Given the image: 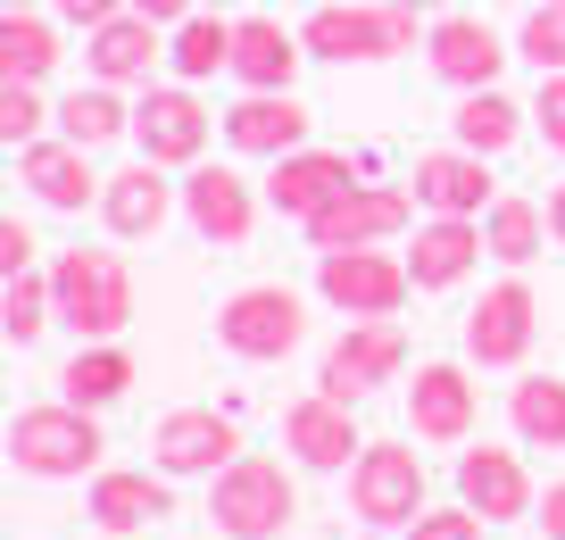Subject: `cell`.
Segmentation results:
<instances>
[{
  "mask_svg": "<svg viewBox=\"0 0 565 540\" xmlns=\"http://www.w3.org/2000/svg\"><path fill=\"white\" fill-rule=\"evenodd\" d=\"M100 424H92V407L75 400H42V407H18V424H9V457H18V474H34V483H75V474H100Z\"/></svg>",
  "mask_w": 565,
  "mask_h": 540,
  "instance_id": "cell-1",
  "label": "cell"
},
{
  "mask_svg": "<svg viewBox=\"0 0 565 540\" xmlns=\"http://www.w3.org/2000/svg\"><path fill=\"white\" fill-rule=\"evenodd\" d=\"M51 292H58V325H75L84 341H117L134 325V275L108 250H58Z\"/></svg>",
  "mask_w": 565,
  "mask_h": 540,
  "instance_id": "cell-2",
  "label": "cell"
},
{
  "mask_svg": "<svg viewBox=\"0 0 565 540\" xmlns=\"http://www.w3.org/2000/svg\"><path fill=\"white\" fill-rule=\"evenodd\" d=\"M308 59H341V67H366V59H399L416 51V9L407 0H383V9H366V0H317V18L300 25Z\"/></svg>",
  "mask_w": 565,
  "mask_h": 540,
  "instance_id": "cell-3",
  "label": "cell"
},
{
  "mask_svg": "<svg viewBox=\"0 0 565 540\" xmlns=\"http://www.w3.org/2000/svg\"><path fill=\"white\" fill-rule=\"evenodd\" d=\"M209 516H216L225 540H275L282 523L300 516V490H291V474L275 457H233L209 490Z\"/></svg>",
  "mask_w": 565,
  "mask_h": 540,
  "instance_id": "cell-4",
  "label": "cell"
},
{
  "mask_svg": "<svg viewBox=\"0 0 565 540\" xmlns=\"http://www.w3.org/2000/svg\"><path fill=\"white\" fill-rule=\"evenodd\" d=\"M308 332V308L291 283H249V292H233L225 308H216V341L233 349V358H249V367H275V358H291Z\"/></svg>",
  "mask_w": 565,
  "mask_h": 540,
  "instance_id": "cell-5",
  "label": "cell"
},
{
  "mask_svg": "<svg viewBox=\"0 0 565 540\" xmlns=\"http://www.w3.org/2000/svg\"><path fill=\"white\" fill-rule=\"evenodd\" d=\"M317 292L333 299L341 316H399V299L416 292V275H407V258H391V250H317Z\"/></svg>",
  "mask_w": 565,
  "mask_h": 540,
  "instance_id": "cell-6",
  "label": "cell"
},
{
  "mask_svg": "<svg viewBox=\"0 0 565 540\" xmlns=\"http://www.w3.org/2000/svg\"><path fill=\"white\" fill-rule=\"evenodd\" d=\"M233 457H242V433H233V416H216V407H175V416H159V433H150V466L175 474V483H216Z\"/></svg>",
  "mask_w": 565,
  "mask_h": 540,
  "instance_id": "cell-7",
  "label": "cell"
},
{
  "mask_svg": "<svg viewBox=\"0 0 565 540\" xmlns=\"http://www.w3.org/2000/svg\"><path fill=\"white\" fill-rule=\"evenodd\" d=\"M407 367V332L391 325V316H358L350 332H341L333 349H324V367H317V391H333V400H366L374 383H391V374Z\"/></svg>",
  "mask_w": 565,
  "mask_h": 540,
  "instance_id": "cell-8",
  "label": "cell"
},
{
  "mask_svg": "<svg viewBox=\"0 0 565 540\" xmlns=\"http://www.w3.org/2000/svg\"><path fill=\"white\" fill-rule=\"evenodd\" d=\"M350 507L366 523H416L424 516V457L399 441H366L350 466Z\"/></svg>",
  "mask_w": 565,
  "mask_h": 540,
  "instance_id": "cell-9",
  "label": "cell"
},
{
  "mask_svg": "<svg viewBox=\"0 0 565 540\" xmlns=\"http://www.w3.org/2000/svg\"><path fill=\"white\" fill-rule=\"evenodd\" d=\"M407 216H416V200H407L399 183H350L341 200H324V209L308 216V242L317 250H366V242L407 233Z\"/></svg>",
  "mask_w": 565,
  "mask_h": 540,
  "instance_id": "cell-10",
  "label": "cell"
},
{
  "mask_svg": "<svg viewBox=\"0 0 565 540\" xmlns=\"http://www.w3.org/2000/svg\"><path fill=\"white\" fill-rule=\"evenodd\" d=\"M532 325H541V299H532V283H491V292L475 299V316H466V358L475 367H524L532 349Z\"/></svg>",
  "mask_w": 565,
  "mask_h": 540,
  "instance_id": "cell-11",
  "label": "cell"
},
{
  "mask_svg": "<svg viewBox=\"0 0 565 540\" xmlns=\"http://www.w3.org/2000/svg\"><path fill=\"white\" fill-rule=\"evenodd\" d=\"M134 141H141V158H159V167H200V150H209V108L183 84H150L141 108H134Z\"/></svg>",
  "mask_w": 565,
  "mask_h": 540,
  "instance_id": "cell-12",
  "label": "cell"
},
{
  "mask_svg": "<svg viewBox=\"0 0 565 540\" xmlns=\"http://www.w3.org/2000/svg\"><path fill=\"white\" fill-rule=\"evenodd\" d=\"M282 449L300 457V466H317V474H341V466H358V424H350V400H333V391H308V400H291L282 407Z\"/></svg>",
  "mask_w": 565,
  "mask_h": 540,
  "instance_id": "cell-13",
  "label": "cell"
},
{
  "mask_svg": "<svg viewBox=\"0 0 565 540\" xmlns=\"http://www.w3.org/2000/svg\"><path fill=\"white\" fill-rule=\"evenodd\" d=\"M424 59H433V75L441 84H458V92H482V84H499V67H508V42L491 34L482 18H433V34H424Z\"/></svg>",
  "mask_w": 565,
  "mask_h": 540,
  "instance_id": "cell-14",
  "label": "cell"
},
{
  "mask_svg": "<svg viewBox=\"0 0 565 540\" xmlns=\"http://www.w3.org/2000/svg\"><path fill=\"white\" fill-rule=\"evenodd\" d=\"M18 183L42 200V209H92V200L108 192L100 174H92V150L67 141V134H58V141H25V150H18Z\"/></svg>",
  "mask_w": 565,
  "mask_h": 540,
  "instance_id": "cell-15",
  "label": "cell"
},
{
  "mask_svg": "<svg viewBox=\"0 0 565 540\" xmlns=\"http://www.w3.org/2000/svg\"><path fill=\"white\" fill-rule=\"evenodd\" d=\"M416 200H424V209H433V216H491V158H482V150H466V141H458V150H424L416 158Z\"/></svg>",
  "mask_w": 565,
  "mask_h": 540,
  "instance_id": "cell-16",
  "label": "cell"
},
{
  "mask_svg": "<svg viewBox=\"0 0 565 540\" xmlns=\"http://www.w3.org/2000/svg\"><path fill=\"white\" fill-rule=\"evenodd\" d=\"M183 216H192L200 242L233 250V242H249V225H258V200H249V183L233 167H192L183 174Z\"/></svg>",
  "mask_w": 565,
  "mask_h": 540,
  "instance_id": "cell-17",
  "label": "cell"
},
{
  "mask_svg": "<svg viewBox=\"0 0 565 540\" xmlns=\"http://www.w3.org/2000/svg\"><path fill=\"white\" fill-rule=\"evenodd\" d=\"M175 200H183V183H167V167H159V158H141V167L108 174L100 216H108V233H117V242H150V233H159L167 216H175Z\"/></svg>",
  "mask_w": 565,
  "mask_h": 540,
  "instance_id": "cell-18",
  "label": "cell"
},
{
  "mask_svg": "<svg viewBox=\"0 0 565 540\" xmlns=\"http://www.w3.org/2000/svg\"><path fill=\"white\" fill-rule=\"evenodd\" d=\"M159 59H167L159 18H141V9H117L108 25H92V34H84V67L100 75V84H150Z\"/></svg>",
  "mask_w": 565,
  "mask_h": 540,
  "instance_id": "cell-19",
  "label": "cell"
},
{
  "mask_svg": "<svg viewBox=\"0 0 565 540\" xmlns=\"http://www.w3.org/2000/svg\"><path fill=\"white\" fill-rule=\"evenodd\" d=\"M482 216H433V225H416V250H407V275H416V292H449V283H466L482 266Z\"/></svg>",
  "mask_w": 565,
  "mask_h": 540,
  "instance_id": "cell-20",
  "label": "cell"
},
{
  "mask_svg": "<svg viewBox=\"0 0 565 540\" xmlns=\"http://www.w3.org/2000/svg\"><path fill=\"white\" fill-rule=\"evenodd\" d=\"M225 141L249 158H282V150H308V108L291 92H242L225 108Z\"/></svg>",
  "mask_w": 565,
  "mask_h": 540,
  "instance_id": "cell-21",
  "label": "cell"
},
{
  "mask_svg": "<svg viewBox=\"0 0 565 540\" xmlns=\"http://www.w3.org/2000/svg\"><path fill=\"white\" fill-rule=\"evenodd\" d=\"M300 59H308L300 34H282L275 18H242V25H233V67H225V75H233L242 92H291Z\"/></svg>",
  "mask_w": 565,
  "mask_h": 540,
  "instance_id": "cell-22",
  "label": "cell"
},
{
  "mask_svg": "<svg viewBox=\"0 0 565 540\" xmlns=\"http://www.w3.org/2000/svg\"><path fill=\"white\" fill-rule=\"evenodd\" d=\"M407 424H416V441H466L475 433V383H466V367H416Z\"/></svg>",
  "mask_w": 565,
  "mask_h": 540,
  "instance_id": "cell-23",
  "label": "cell"
},
{
  "mask_svg": "<svg viewBox=\"0 0 565 540\" xmlns=\"http://www.w3.org/2000/svg\"><path fill=\"white\" fill-rule=\"evenodd\" d=\"M341 192H350V158H333V150H282L275 174H266V200H275L282 216H300V225Z\"/></svg>",
  "mask_w": 565,
  "mask_h": 540,
  "instance_id": "cell-24",
  "label": "cell"
},
{
  "mask_svg": "<svg viewBox=\"0 0 565 540\" xmlns=\"http://www.w3.org/2000/svg\"><path fill=\"white\" fill-rule=\"evenodd\" d=\"M458 499L475 507V516H491V523L532 516V483H524V466H515V449H466L458 457Z\"/></svg>",
  "mask_w": 565,
  "mask_h": 540,
  "instance_id": "cell-25",
  "label": "cell"
},
{
  "mask_svg": "<svg viewBox=\"0 0 565 540\" xmlns=\"http://www.w3.org/2000/svg\"><path fill=\"white\" fill-rule=\"evenodd\" d=\"M167 483H175V474H117V466H100L92 474V523H100V532H141V523H159L167 507Z\"/></svg>",
  "mask_w": 565,
  "mask_h": 540,
  "instance_id": "cell-26",
  "label": "cell"
},
{
  "mask_svg": "<svg viewBox=\"0 0 565 540\" xmlns=\"http://www.w3.org/2000/svg\"><path fill=\"white\" fill-rule=\"evenodd\" d=\"M125 391H134V358L117 341H84L67 358V374H58V400H75V407H108Z\"/></svg>",
  "mask_w": 565,
  "mask_h": 540,
  "instance_id": "cell-27",
  "label": "cell"
},
{
  "mask_svg": "<svg viewBox=\"0 0 565 540\" xmlns=\"http://www.w3.org/2000/svg\"><path fill=\"white\" fill-rule=\"evenodd\" d=\"M508 424L524 449H565V383L557 374H524L508 391Z\"/></svg>",
  "mask_w": 565,
  "mask_h": 540,
  "instance_id": "cell-28",
  "label": "cell"
},
{
  "mask_svg": "<svg viewBox=\"0 0 565 540\" xmlns=\"http://www.w3.org/2000/svg\"><path fill=\"white\" fill-rule=\"evenodd\" d=\"M58 134L84 141V150H100V141L134 134V108L117 100V84H100V75H92L84 92H67V100H58Z\"/></svg>",
  "mask_w": 565,
  "mask_h": 540,
  "instance_id": "cell-29",
  "label": "cell"
},
{
  "mask_svg": "<svg viewBox=\"0 0 565 540\" xmlns=\"http://www.w3.org/2000/svg\"><path fill=\"white\" fill-rule=\"evenodd\" d=\"M524 117H532V108H515L499 84H482V92H466V100H458V117H449V125H458V141H466V150L499 158L515 134H524Z\"/></svg>",
  "mask_w": 565,
  "mask_h": 540,
  "instance_id": "cell-30",
  "label": "cell"
},
{
  "mask_svg": "<svg viewBox=\"0 0 565 540\" xmlns=\"http://www.w3.org/2000/svg\"><path fill=\"white\" fill-rule=\"evenodd\" d=\"M51 67H58V34L34 9H9V25H0V84H42Z\"/></svg>",
  "mask_w": 565,
  "mask_h": 540,
  "instance_id": "cell-31",
  "label": "cell"
},
{
  "mask_svg": "<svg viewBox=\"0 0 565 540\" xmlns=\"http://www.w3.org/2000/svg\"><path fill=\"white\" fill-rule=\"evenodd\" d=\"M541 233H548V216L532 209V200H515V192H499L491 216H482V242H491L499 266H532L541 258Z\"/></svg>",
  "mask_w": 565,
  "mask_h": 540,
  "instance_id": "cell-32",
  "label": "cell"
},
{
  "mask_svg": "<svg viewBox=\"0 0 565 540\" xmlns=\"http://www.w3.org/2000/svg\"><path fill=\"white\" fill-rule=\"evenodd\" d=\"M167 59H175V75L183 84H200V75H216V67H233V25L225 18H183L175 25V42H167Z\"/></svg>",
  "mask_w": 565,
  "mask_h": 540,
  "instance_id": "cell-33",
  "label": "cell"
},
{
  "mask_svg": "<svg viewBox=\"0 0 565 540\" xmlns=\"http://www.w3.org/2000/svg\"><path fill=\"white\" fill-rule=\"evenodd\" d=\"M58 316V292H51V275L42 266H25V275H9V299H0V325H9V341H42V325Z\"/></svg>",
  "mask_w": 565,
  "mask_h": 540,
  "instance_id": "cell-34",
  "label": "cell"
},
{
  "mask_svg": "<svg viewBox=\"0 0 565 540\" xmlns=\"http://www.w3.org/2000/svg\"><path fill=\"white\" fill-rule=\"evenodd\" d=\"M515 51H524L541 75H565V0L532 9V18H524V42H515Z\"/></svg>",
  "mask_w": 565,
  "mask_h": 540,
  "instance_id": "cell-35",
  "label": "cell"
},
{
  "mask_svg": "<svg viewBox=\"0 0 565 540\" xmlns=\"http://www.w3.org/2000/svg\"><path fill=\"white\" fill-rule=\"evenodd\" d=\"M42 125H51V108L34 100V84H0V141H9V150L42 141Z\"/></svg>",
  "mask_w": 565,
  "mask_h": 540,
  "instance_id": "cell-36",
  "label": "cell"
},
{
  "mask_svg": "<svg viewBox=\"0 0 565 540\" xmlns=\"http://www.w3.org/2000/svg\"><path fill=\"white\" fill-rule=\"evenodd\" d=\"M482 523H491V516H475V507H424V516L416 523H407V540H482Z\"/></svg>",
  "mask_w": 565,
  "mask_h": 540,
  "instance_id": "cell-37",
  "label": "cell"
},
{
  "mask_svg": "<svg viewBox=\"0 0 565 540\" xmlns=\"http://www.w3.org/2000/svg\"><path fill=\"white\" fill-rule=\"evenodd\" d=\"M532 125H541V141L565 158V75H541V100H532Z\"/></svg>",
  "mask_w": 565,
  "mask_h": 540,
  "instance_id": "cell-38",
  "label": "cell"
},
{
  "mask_svg": "<svg viewBox=\"0 0 565 540\" xmlns=\"http://www.w3.org/2000/svg\"><path fill=\"white\" fill-rule=\"evenodd\" d=\"M25 266H34V233L9 216V225H0V275H25Z\"/></svg>",
  "mask_w": 565,
  "mask_h": 540,
  "instance_id": "cell-39",
  "label": "cell"
},
{
  "mask_svg": "<svg viewBox=\"0 0 565 540\" xmlns=\"http://www.w3.org/2000/svg\"><path fill=\"white\" fill-rule=\"evenodd\" d=\"M58 9H67V18L84 25V34H92V25H108L117 9H134V0H58Z\"/></svg>",
  "mask_w": 565,
  "mask_h": 540,
  "instance_id": "cell-40",
  "label": "cell"
},
{
  "mask_svg": "<svg viewBox=\"0 0 565 540\" xmlns=\"http://www.w3.org/2000/svg\"><path fill=\"white\" fill-rule=\"evenodd\" d=\"M541 532H548V540H565V483H548V490H541Z\"/></svg>",
  "mask_w": 565,
  "mask_h": 540,
  "instance_id": "cell-41",
  "label": "cell"
},
{
  "mask_svg": "<svg viewBox=\"0 0 565 540\" xmlns=\"http://www.w3.org/2000/svg\"><path fill=\"white\" fill-rule=\"evenodd\" d=\"M134 9H141V18H159V25H183V18H192V0H134Z\"/></svg>",
  "mask_w": 565,
  "mask_h": 540,
  "instance_id": "cell-42",
  "label": "cell"
},
{
  "mask_svg": "<svg viewBox=\"0 0 565 540\" xmlns=\"http://www.w3.org/2000/svg\"><path fill=\"white\" fill-rule=\"evenodd\" d=\"M548 233H557V250H565V183L548 192Z\"/></svg>",
  "mask_w": 565,
  "mask_h": 540,
  "instance_id": "cell-43",
  "label": "cell"
},
{
  "mask_svg": "<svg viewBox=\"0 0 565 540\" xmlns=\"http://www.w3.org/2000/svg\"><path fill=\"white\" fill-rule=\"evenodd\" d=\"M407 9H416V18H449V9H458V0H407Z\"/></svg>",
  "mask_w": 565,
  "mask_h": 540,
  "instance_id": "cell-44",
  "label": "cell"
},
{
  "mask_svg": "<svg viewBox=\"0 0 565 540\" xmlns=\"http://www.w3.org/2000/svg\"><path fill=\"white\" fill-rule=\"evenodd\" d=\"M9 9H34V0H9Z\"/></svg>",
  "mask_w": 565,
  "mask_h": 540,
  "instance_id": "cell-45",
  "label": "cell"
},
{
  "mask_svg": "<svg viewBox=\"0 0 565 540\" xmlns=\"http://www.w3.org/2000/svg\"><path fill=\"white\" fill-rule=\"evenodd\" d=\"M108 540H125V532H108Z\"/></svg>",
  "mask_w": 565,
  "mask_h": 540,
  "instance_id": "cell-46",
  "label": "cell"
},
{
  "mask_svg": "<svg viewBox=\"0 0 565 540\" xmlns=\"http://www.w3.org/2000/svg\"><path fill=\"white\" fill-rule=\"evenodd\" d=\"M541 540H548V532H541Z\"/></svg>",
  "mask_w": 565,
  "mask_h": 540,
  "instance_id": "cell-47",
  "label": "cell"
}]
</instances>
